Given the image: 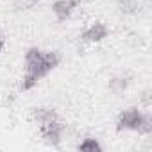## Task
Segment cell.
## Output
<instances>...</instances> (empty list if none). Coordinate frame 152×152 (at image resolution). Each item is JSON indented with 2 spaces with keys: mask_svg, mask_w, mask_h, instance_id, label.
I'll return each instance as SVG.
<instances>
[{
  "mask_svg": "<svg viewBox=\"0 0 152 152\" xmlns=\"http://www.w3.org/2000/svg\"><path fill=\"white\" fill-rule=\"evenodd\" d=\"M61 63V56L57 52H45L39 50L38 47H31L25 52V75L22 79V91L32 90L43 77L47 75Z\"/></svg>",
  "mask_w": 152,
  "mask_h": 152,
  "instance_id": "cell-1",
  "label": "cell"
},
{
  "mask_svg": "<svg viewBox=\"0 0 152 152\" xmlns=\"http://www.w3.org/2000/svg\"><path fill=\"white\" fill-rule=\"evenodd\" d=\"M116 131H136L140 134H148L152 132V120L138 107H129L127 111H122L118 115Z\"/></svg>",
  "mask_w": 152,
  "mask_h": 152,
  "instance_id": "cell-2",
  "label": "cell"
},
{
  "mask_svg": "<svg viewBox=\"0 0 152 152\" xmlns=\"http://www.w3.org/2000/svg\"><path fill=\"white\" fill-rule=\"evenodd\" d=\"M63 125L59 122V118H54V120H48L45 124H39V132H41V138L52 145V147H57L61 143V136H63Z\"/></svg>",
  "mask_w": 152,
  "mask_h": 152,
  "instance_id": "cell-3",
  "label": "cell"
},
{
  "mask_svg": "<svg viewBox=\"0 0 152 152\" xmlns=\"http://www.w3.org/2000/svg\"><path fill=\"white\" fill-rule=\"evenodd\" d=\"M81 0H57V2L52 4V11L57 18V22H66L72 13L79 7Z\"/></svg>",
  "mask_w": 152,
  "mask_h": 152,
  "instance_id": "cell-4",
  "label": "cell"
},
{
  "mask_svg": "<svg viewBox=\"0 0 152 152\" xmlns=\"http://www.w3.org/2000/svg\"><path fill=\"white\" fill-rule=\"evenodd\" d=\"M109 34V29L102 23V22H97L93 25H90L83 34H81V39L86 41V43H97V41H102L104 38H107Z\"/></svg>",
  "mask_w": 152,
  "mask_h": 152,
  "instance_id": "cell-5",
  "label": "cell"
},
{
  "mask_svg": "<svg viewBox=\"0 0 152 152\" xmlns=\"http://www.w3.org/2000/svg\"><path fill=\"white\" fill-rule=\"evenodd\" d=\"M32 118L38 124H45L48 120L57 118V113L54 109H48V107H36V109H32Z\"/></svg>",
  "mask_w": 152,
  "mask_h": 152,
  "instance_id": "cell-6",
  "label": "cell"
},
{
  "mask_svg": "<svg viewBox=\"0 0 152 152\" xmlns=\"http://www.w3.org/2000/svg\"><path fill=\"white\" fill-rule=\"evenodd\" d=\"M129 77H115V79H111L109 81V90L113 91V93H122V91H125L127 90V86H129Z\"/></svg>",
  "mask_w": 152,
  "mask_h": 152,
  "instance_id": "cell-7",
  "label": "cell"
},
{
  "mask_svg": "<svg viewBox=\"0 0 152 152\" xmlns=\"http://www.w3.org/2000/svg\"><path fill=\"white\" fill-rule=\"evenodd\" d=\"M77 148L83 150V152H100V150H102V145H100L95 138H86V140H83V141L79 143Z\"/></svg>",
  "mask_w": 152,
  "mask_h": 152,
  "instance_id": "cell-8",
  "label": "cell"
},
{
  "mask_svg": "<svg viewBox=\"0 0 152 152\" xmlns=\"http://www.w3.org/2000/svg\"><path fill=\"white\" fill-rule=\"evenodd\" d=\"M118 9L124 15H134L138 13V2L136 0H118Z\"/></svg>",
  "mask_w": 152,
  "mask_h": 152,
  "instance_id": "cell-9",
  "label": "cell"
},
{
  "mask_svg": "<svg viewBox=\"0 0 152 152\" xmlns=\"http://www.w3.org/2000/svg\"><path fill=\"white\" fill-rule=\"evenodd\" d=\"M38 2H39V0H15L13 6H15V9H31Z\"/></svg>",
  "mask_w": 152,
  "mask_h": 152,
  "instance_id": "cell-10",
  "label": "cell"
},
{
  "mask_svg": "<svg viewBox=\"0 0 152 152\" xmlns=\"http://www.w3.org/2000/svg\"><path fill=\"white\" fill-rule=\"evenodd\" d=\"M4 45H6V39H4V36H2V32H0V52L4 50Z\"/></svg>",
  "mask_w": 152,
  "mask_h": 152,
  "instance_id": "cell-11",
  "label": "cell"
}]
</instances>
